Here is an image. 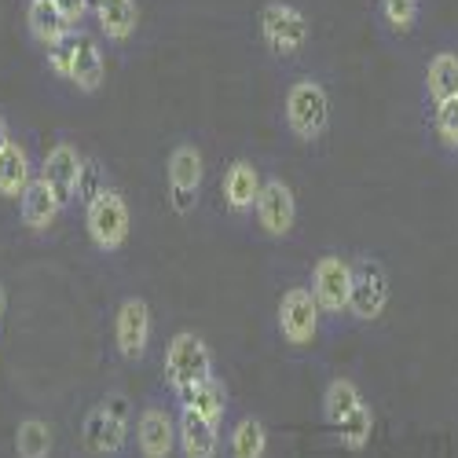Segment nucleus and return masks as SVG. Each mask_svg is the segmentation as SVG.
Returning <instances> with one entry per match:
<instances>
[{
	"label": "nucleus",
	"mask_w": 458,
	"mask_h": 458,
	"mask_svg": "<svg viewBox=\"0 0 458 458\" xmlns=\"http://www.w3.org/2000/svg\"><path fill=\"white\" fill-rule=\"evenodd\" d=\"M96 4H99V0H96Z\"/></svg>",
	"instance_id": "473e14b6"
},
{
	"label": "nucleus",
	"mask_w": 458,
	"mask_h": 458,
	"mask_svg": "<svg viewBox=\"0 0 458 458\" xmlns=\"http://www.w3.org/2000/svg\"><path fill=\"white\" fill-rule=\"evenodd\" d=\"M8 143H12V136H8V122H4V118H0V150H4Z\"/></svg>",
	"instance_id": "7c9ffc66"
},
{
	"label": "nucleus",
	"mask_w": 458,
	"mask_h": 458,
	"mask_svg": "<svg viewBox=\"0 0 458 458\" xmlns=\"http://www.w3.org/2000/svg\"><path fill=\"white\" fill-rule=\"evenodd\" d=\"M381 19L389 30L407 33L418 22V0H381Z\"/></svg>",
	"instance_id": "cd10ccee"
},
{
	"label": "nucleus",
	"mask_w": 458,
	"mask_h": 458,
	"mask_svg": "<svg viewBox=\"0 0 458 458\" xmlns=\"http://www.w3.org/2000/svg\"><path fill=\"white\" fill-rule=\"evenodd\" d=\"M268 454V429L260 418L246 414L235 422L232 437H227V458H264Z\"/></svg>",
	"instance_id": "aec40b11"
},
{
	"label": "nucleus",
	"mask_w": 458,
	"mask_h": 458,
	"mask_svg": "<svg viewBox=\"0 0 458 458\" xmlns=\"http://www.w3.org/2000/svg\"><path fill=\"white\" fill-rule=\"evenodd\" d=\"M73 48H78V30H73L70 37H63L55 48H48V66L66 81H70V66H73Z\"/></svg>",
	"instance_id": "c85d7f7f"
},
{
	"label": "nucleus",
	"mask_w": 458,
	"mask_h": 458,
	"mask_svg": "<svg viewBox=\"0 0 458 458\" xmlns=\"http://www.w3.org/2000/svg\"><path fill=\"white\" fill-rule=\"evenodd\" d=\"M286 125L304 143L319 140L330 129V96L316 78H301L286 89Z\"/></svg>",
	"instance_id": "7ed1b4c3"
},
{
	"label": "nucleus",
	"mask_w": 458,
	"mask_h": 458,
	"mask_svg": "<svg viewBox=\"0 0 458 458\" xmlns=\"http://www.w3.org/2000/svg\"><path fill=\"white\" fill-rule=\"evenodd\" d=\"M260 187H264V180H260L257 165L246 162V158H239L232 169L224 173V202H227V209H232L235 216L253 213L257 209V199H260Z\"/></svg>",
	"instance_id": "2eb2a0df"
},
{
	"label": "nucleus",
	"mask_w": 458,
	"mask_h": 458,
	"mask_svg": "<svg viewBox=\"0 0 458 458\" xmlns=\"http://www.w3.org/2000/svg\"><path fill=\"white\" fill-rule=\"evenodd\" d=\"M389 309V276L374 257L352 260V297H349V316L360 323H374Z\"/></svg>",
	"instance_id": "0eeeda50"
},
{
	"label": "nucleus",
	"mask_w": 458,
	"mask_h": 458,
	"mask_svg": "<svg viewBox=\"0 0 458 458\" xmlns=\"http://www.w3.org/2000/svg\"><path fill=\"white\" fill-rule=\"evenodd\" d=\"M165 370H169V386L176 389V400H183V396L195 393L202 381L213 377V352H209V345H206L199 334L180 330L169 341Z\"/></svg>",
	"instance_id": "f03ea898"
},
{
	"label": "nucleus",
	"mask_w": 458,
	"mask_h": 458,
	"mask_svg": "<svg viewBox=\"0 0 458 458\" xmlns=\"http://www.w3.org/2000/svg\"><path fill=\"white\" fill-rule=\"evenodd\" d=\"M312 297L323 316H345L352 297V260L323 253L312 268Z\"/></svg>",
	"instance_id": "6e6552de"
},
{
	"label": "nucleus",
	"mask_w": 458,
	"mask_h": 458,
	"mask_svg": "<svg viewBox=\"0 0 458 458\" xmlns=\"http://www.w3.org/2000/svg\"><path fill=\"white\" fill-rule=\"evenodd\" d=\"M433 132L447 155H458V96L433 110Z\"/></svg>",
	"instance_id": "bb28decb"
},
{
	"label": "nucleus",
	"mask_w": 458,
	"mask_h": 458,
	"mask_svg": "<svg viewBox=\"0 0 458 458\" xmlns=\"http://www.w3.org/2000/svg\"><path fill=\"white\" fill-rule=\"evenodd\" d=\"M176 447H180L183 458H216V447H220L216 422H209V418H202L199 411H191V407H180Z\"/></svg>",
	"instance_id": "4468645a"
},
{
	"label": "nucleus",
	"mask_w": 458,
	"mask_h": 458,
	"mask_svg": "<svg viewBox=\"0 0 458 458\" xmlns=\"http://www.w3.org/2000/svg\"><path fill=\"white\" fill-rule=\"evenodd\" d=\"M180 407L199 411L202 418H209V422H216V426H220V418H224V411H227V389H224V381H216V377L202 381V386H199L195 393L180 400Z\"/></svg>",
	"instance_id": "393cba45"
},
{
	"label": "nucleus",
	"mask_w": 458,
	"mask_h": 458,
	"mask_svg": "<svg viewBox=\"0 0 458 458\" xmlns=\"http://www.w3.org/2000/svg\"><path fill=\"white\" fill-rule=\"evenodd\" d=\"M55 8L63 12V19L70 26H78L85 19V12H89V0H55Z\"/></svg>",
	"instance_id": "c756f323"
},
{
	"label": "nucleus",
	"mask_w": 458,
	"mask_h": 458,
	"mask_svg": "<svg viewBox=\"0 0 458 458\" xmlns=\"http://www.w3.org/2000/svg\"><path fill=\"white\" fill-rule=\"evenodd\" d=\"M15 451H19V458H48L52 454V426L45 418H22L15 429Z\"/></svg>",
	"instance_id": "b1692460"
},
{
	"label": "nucleus",
	"mask_w": 458,
	"mask_h": 458,
	"mask_svg": "<svg viewBox=\"0 0 458 458\" xmlns=\"http://www.w3.org/2000/svg\"><path fill=\"white\" fill-rule=\"evenodd\" d=\"M19 209H22V224H26V227H33V232H48V227L55 224V216H59V209H63V202L55 199V191L48 187V180L37 176V180L22 191Z\"/></svg>",
	"instance_id": "dca6fc26"
},
{
	"label": "nucleus",
	"mask_w": 458,
	"mask_h": 458,
	"mask_svg": "<svg viewBox=\"0 0 458 458\" xmlns=\"http://www.w3.org/2000/svg\"><path fill=\"white\" fill-rule=\"evenodd\" d=\"M319 304L312 297L309 286H290L279 301V334L286 345L293 349H304V345H312L316 334H319Z\"/></svg>",
	"instance_id": "1a4fd4ad"
},
{
	"label": "nucleus",
	"mask_w": 458,
	"mask_h": 458,
	"mask_svg": "<svg viewBox=\"0 0 458 458\" xmlns=\"http://www.w3.org/2000/svg\"><path fill=\"white\" fill-rule=\"evenodd\" d=\"M426 92H429V99H433L437 106L458 96V55H454V52H437V55L429 59Z\"/></svg>",
	"instance_id": "4be33fe9"
},
{
	"label": "nucleus",
	"mask_w": 458,
	"mask_h": 458,
	"mask_svg": "<svg viewBox=\"0 0 458 458\" xmlns=\"http://www.w3.org/2000/svg\"><path fill=\"white\" fill-rule=\"evenodd\" d=\"M4 309H8V293H4V286H0V316H4Z\"/></svg>",
	"instance_id": "2f4dec72"
},
{
	"label": "nucleus",
	"mask_w": 458,
	"mask_h": 458,
	"mask_svg": "<svg viewBox=\"0 0 458 458\" xmlns=\"http://www.w3.org/2000/svg\"><path fill=\"white\" fill-rule=\"evenodd\" d=\"M136 444L143 458H169L176 447V418L158 403L143 407L136 418Z\"/></svg>",
	"instance_id": "ddd939ff"
},
{
	"label": "nucleus",
	"mask_w": 458,
	"mask_h": 458,
	"mask_svg": "<svg viewBox=\"0 0 458 458\" xmlns=\"http://www.w3.org/2000/svg\"><path fill=\"white\" fill-rule=\"evenodd\" d=\"M70 85L78 92H96L103 85V52L89 33L78 30V48H73V66H70Z\"/></svg>",
	"instance_id": "a211bd4d"
},
{
	"label": "nucleus",
	"mask_w": 458,
	"mask_h": 458,
	"mask_svg": "<svg viewBox=\"0 0 458 458\" xmlns=\"http://www.w3.org/2000/svg\"><path fill=\"white\" fill-rule=\"evenodd\" d=\"M30 183H33L30 158H26V150L12 140L4 150H0V195H4V199H22V191Z\"/></svg>",
	"instance_id": "412c9836"
},
{
	"label": "nucleus",
	"mask_w": 458,
	"mask_h": 458,
	"mask_svg": "<svg viewBox=\"0 0 458 458\" xmlns=\"http://www.w3.org/2000/svg\"><path fill=\"white\" fill-rule=\"evenodd\" d=\"M367 400H363V393H360V386L356 381H349V377H334L330 386H327V393H323V418L330 426H341L345 418L356 411V407H363Z\"/></svg>",
	"instance_id": "5701e85b"
},
{
	"label": "nucleus",
	"mask_w": 458,
	"mask_h": 458,
	"mask_svg": "<svg viewBox=\"0 0 458 458\" xmlns=\"http://www.w3.org/2000/svg\"><path fill=\"white\" fill-rule=\"evenodd\" d=\"M165 176H169V206H173V213L176 216H191L195 206H199V191H202V176H206L202 150L195 143H180L169 155Z\"/></svg>",
	"instance_id": "423d86ee"
},
{
	"label": "nucleus",
	"mask_w": 458,
	"mask_h": 458,
	"mask_svg": "<svg viewBox=\"0 0 458 458\" xmlns=\"http://www.w3.org/2000/svg\"><path fill=\"white\" fill-rule=\"evenodd\" d=\"M370 433H374V411L367 403L356 407L345 422L337 426V440H341V447H349V451H363L370 444Z\"/></svg>",
	"instance_id": "a878e982"
},
{
	"label": "nucleus",
	"mask_w": 458,
	"mask_h": 458,
	"mask_svg": "<svg viewBox=\"0 0 458 458\" xmlns=\"http://www.w3.org/2000/svg\"><path fill=\"white\" fill-rule=\"evenodd\" d=\"M114 341H118V352L136 363L147 356L150 345V309L143 297H125L118 304V316H114Z\"/></svg>",
	"instance_id": "9b49d317"
},
{
	"label": "nucleus",
	"mask_w": 458,
	"mask_h": 458,
	"mask_svg": "<svg viewBox=\"0 0 458 458\" xmlns=\"http://www.w3.org/2000/svg\"><path fill=\"white\" fill-rule=\"evenodd\" d=\"M309 37H312V26L301 8L286 4V0H272V4L260 8V41L272 55L279 59L297 55L309 45Z\"/></svg>",
	"instance_id": "20e7f679"
},
{
	"label": "nucleus",
	"mask_w": 458,
	"mask_h": 458,
	"mask_svg": "<svg viewBox=\"0 0 458 458\" xmlns=\"http://www.w3.org/2000/svg\"><path fill=\"white\" fill-rule=\"evenodd\" d=\"M26 22H30V33H33L45 48H55L63 37L73 33V26H70V22L63 19V12L55 8V0H30Z\"/></svg>",
	"instance_id": "6ab92c4d"
},
{
	"label": "nucleus",
	"mask_w": 458,
	"mask_h": 458,
	"mask_svg": "<svg viewBox=\"0 0 458 458\" xmlns=\"http://www.w3.org/2000/svg\"><path fill=\"white\" fill-rule=\"evenodd\" d=\"M257 224H260V232L264 235H272V239H286L293 232V224H297V199H293V191L286 180L272 176V180H264L260 187V199H257Z\"/></svg>",
	"instance_id": "9d476101"
},
{
	"label": "nucleus",
	"mask_w": 458,
	"mask_h": 458,
	"mask_svg": "<svg viewBox=\"0 0 458 458\" xmlns=\"http://www.w3.org/2000/svg\"><path fill=\"white\" fill-rule=\"evenodd\" d=\"M129 429H132V403L122 393H114L85 414V429H81L85 451L96 454V458L122 454L125 440H129Z\"/></svg>",
	"instance_id": "f257e3e1"
},
{
	"label": "nucleus",
	"mask_w": 458,
	"mask_h": 458,
	"mask_svg": "<svg viewBox=\"0 0 458 458\" xmlns=\"http://www.w3.org/2000/svg\"><path fill=\"white\" fill-rule=\"evenodd\" d=\"M85 224H89V239L96 242V250L114 253V250L125 246L132 216H129V206H125V199L118 195V191L103 187L99 195L85 206Z\"/></svg>",
	"instance_id": "39448f33"
},
{
	"label": "nucleus",
	"mask_w": 458,
	"mask_h": 458,
	"mask_svg": "<svg viewBox=\"0 0 458 458\" xmlns=\"http://www.w3.org/2000/svg\"><path fill=\"white\" fill-rule=\"evenodd\" d=\"M96 19H99V30L106 41H129L140 26V8L136 0H99L96 4Z\"/></svg>",
	"instance_id": "f3484780"
},
{
	"label": "nucleus",
	"mask_w": 458,
	"mask_h": 458,
	"mask_svg": "<svg viewBox=\"0 0 458 458\" xmlns=\"http://www.w3.org/2000/svg\"><path fill=\"white\" fill-rule=\"evenodd\" d=\"M41 176L55 191V199L63 206H70L73 199H78V187H81V176H85V158L78 155V147L73 143H55L48 150V158H45Z\"/></svg>",
	"instance_id": "f8f14e48"
}]
</instances>
